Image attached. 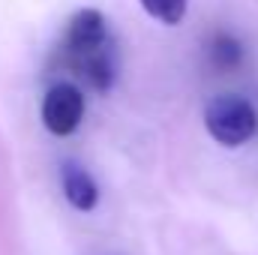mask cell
I'll list each match as a JSON object with an SVG mask.
<instances>
[{
    "instance_id": "3957f363",
    "label": "cell",
    "mask_w": 258,
    "mask_h": 255,
    "mask_svg": "<svg viewBox=\"0 0 258 255\" xmlns=\"http://www.w3.org/2000/svg\"><path fill=\"white\" fill-rule=\"evenodd\" d=\"M84 93L72 81H57L42 99V123L51 135H72L84 120Z\"/></svg>"
},
{
    "instance_id": "6da1fadb",
    "label": "cell",
    "mask_w": 258,
    "mask_h": 255,
    "mask_svg": "<svg viewBox=\"0 0 258 255\" xmlns=\"http://www.w3.org/2000/svg\"><path fill=\"white\" fill-rule=\"evenodd\" d=\"M63 51L72 69L84 75L96 90H111L117 78V51L108 33V21L99 9H78L69 18Z\"/></svg>"
},
{
    "instance_id": "5b68a950",
    "label": "cell",
    "mask_w": 258,
    "mask_h": 255,
    "mask_svg": "<svg viewBox=\"0 0 258 255\" xmlns=\"http://www.w3.org/2000/svg\"><path fill=\"white\" fill-rule=\"evenodd\" d=\"M141 6H144V12H147L150 18H156V21L174 27V24H180V21L186 18L189 0H141Z\"/></svg>"
},
{
    "instance_id": "277c9868",
    "label": "cell",
    "mask_w": 258,
    "mask_h": 255,
    "mask_svg": "<svg viewBox=\"0 0 258 255\" xmlns=\"http://www.w3.org/2000/svg\"><path fill=\"white\" fill-rule=\"evenodd\" d=\"M60 183H63V195L66 201L81 210V213H90L96 204H99V186L96 180L75 162H63L60 168Z\"/></svg>"
},
{
    "instance_id": "7a4b0ae2",
    "label": "cell",
    "mask_w": 258,
    "mask_h": 255,
    "mask_svg": "<svg viewBox=\"0 0 258 255\" xmlns=\"http://www.w3.org/2000/svg\"><path fill=\"white\" fill-rule=\"evenodd\" d=\"M204 126L222 147H240L258 132L255 105L237 93H219L204 105Z\"/></svg>"
}]
</instances>
